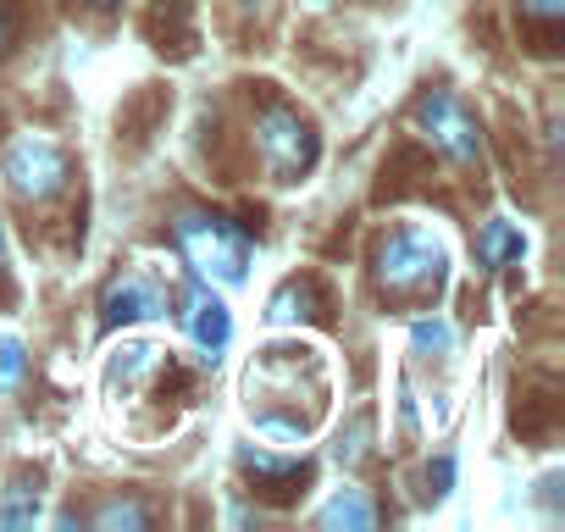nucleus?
Instances as JSON below:
<instances>
[{
	"instance_id": "f257e3e1",
	"label": "nucleus",
	"mask_w": 565,
	"mask_h": 532,
	"mask_svg": "<svg viewBox=\"0 0 565 532\" xmlns=\"http://www.w3.org/2000/svg\"><path fill=\"white\" fill-rule=\"evenodd\" d=\"M172 238H178V255L183 266L211 284V289H238L249 278V233L233 222V216H216V211H183L172 222Z\"/></svg>"
},
{
	"instance_id": "f03ea898",
	"label": "nucleus",
	"mask_w": 565,
	"mask_h": 532,
	"mask_svg": "<svg viewBox=\"0 0 565 532\" xmlns=\"http://www.w3.org/2000/svg\"><path fill=\"white\" fill-rule=\"evenodd\" d=\"M444 266H449V255H444V244L427 227H399V233L383 238L372 273H377V289L383 295L416 300V295H433L444 284Z\"/></svg>"
},
{
	"instance_id": "7ed1b4c3",
	"label": "nucleus",
	"mask_w": 565,
	"mask_h": 532,
	"mask_svg": "<svg viewBox=\"0 0 565 532\" xmlns=\"http://www.w3.org/2000/svg\"><path fill=\"white\" fill-rule=\"evenodd\" d=\"M255 150H260V161H266V172L277 183H300L317 167V128L295 106L271 100L255 117Z\"/></svg>"
},
{
	"instance_id": "20e7f679",
	"label": "nucleus",
	"mask_w": 565,
	"mask_h": 532,
	"mask_svg": "<svg viewBox=\"0 0 565 532\" xmlns=\"http://www.w3.org/2000/svg\"><path fill=\"white\" fill-rule=\"evenodd\" d=\"M0 178L12 183L18 200H51L67 189V150L51 134H18L0 156Z\"/></svg>"
},
{
	"instance_id": "39448f33",
	"label": "nucleus",
	"mask_w": 565,
	"mask_h": 532,
	"mask_svg": "<svg viewBox=\"0 0 565 532\" xmlns=\"http://www.w3.org/2000/svg\"><path fill=\"white\" fill-rule=\"evenodd\" d=\"M416 128H422V139H427L433 150H444L455 167H477V161H482V134H477V117L466 111L460 95H449V89L422 95V100H416Z\"/></svg>"
},
{
	"instance_id": "423d86ee",
	"label": "nucleus",
	"mask_w": 565,
	"mask_h": 532,
	"mask_svg": "<svg viewBox=\"0 0 565 532\" xmlns=\"http://www.w3.org/2000/svg\"><path fill=\"white\" fill-rule=\"evenodd\" d=\"M167 311V284L150 273V266H128V273L100 295V322L122 328V322H150Z\"/></svg>"
},
{
	"instance_id": "0eeeda50",
	"label": "nucleus",
	"mask_w": 565,
	"mask_h": 532,
	"mask_svg": "<svg viewBox=\"0 0 565 532\" xmlns=\"http://www.w3.org/2000/svg\"><path fill=\"white\" fill-rule=\"evenodd\" d=\"M183 333H189V344L200 350L205 366L222 361V350H227V339H233V317H227L222 295H211V284H200V289L183 295Z\"/></svg>"
},
{
	"instance_id": "6e6552de",
	"label": "nucleus",
	"mask_w": 565,
	"mask_h": 532,
	"mask_svg": "<svg viewBox=\"0 0 565 532\" xmlns=\"http://www.w3.org/2000/svg\"><path fill=\"white\" fill-rule=\"evenodd\" d=\"M477 255H482V266H515L521 255H526V233L510 222V216H488L482 222V238H477Z\"/></svg>"
},
{
	"instance_id": "1a4fd4ad",
	"label": "nucleus",
	"mask_w": 565,
	"mask_h": 532,
	"mask_svg": "<svg viewBox=\"0 0 565 532\" xmlns=\"http://www.w3.org/2000/svg\"><path fill=\"white\" fill-rule=\"evenodd\" d=\"M377 521V510H372V499L361 493V488H344V493H333L322 510H317V526H350V532H366Z\"/></svg>"
},
{
	"instance_id": "9d476101",
	"label": "nucleus",
	"mask_w": 565,
	"mask_h": 532,
	"mask_svg": "<svg viewBox=\"0 0 565 532\" xmlns=\"http://www.w3.org/2000/svg\"><path fill=\"white\" fill-rule=\"evenodd\" d=\"M317 311V289L311 284H300V278H289L277 295H271V306H266V317L282 328V322H300V317H311Z\"/></svg>"
},
{
	"instance_id": "9b49d317",
	"label": "nucleus",
	"mask_w": 565,
	"mask_h": 532,
	"mask_svg": "<svg viewBox=\"0 0 565 532\" xmlns=\"http://www.w3.org/2000/svg\"><path fill=\"white\" fill-rule=\"evenodd\" d=\"M411 344H416L422 355H449V350H455V328H449V322H438V317H433V322L422 317V322L411 328Z\"/></svg>"
},
{
	"instance_id": "f8f14e48",
	"label": "nucleus",
	"mask_w": 565,
	"mask_h": 532,
	"mask_svg": "<svg viewBox=\"0 0 565 532\" xmlns=\"http://www.w3.org/2000/svg\"><path fill=\"white\" fill-rule=\"evenodd\" d=\"M23 372H29L23 344H18V339H0V389H18V383H23Z\"/></svg>"
},
{
	"instance_id": "ddd939ff",
	"label": "nucleus",
	"mask_w": 565,
	"mask_h": 532,
	"mask_svg": "<svg viewBox=\"0 0 565 532\" xmlns=\"http://www.w3.org/2000/svg\"><path fill=\"white\" fill-rule=\"evenodd\" d=\"M366 438H372V422H366V416H355V422H350V438H339V449H333V455H339L344 466H361V460H366Z\"/></svg>"
},
{
	"instance_id": "4468645a",
	"label": "nucleus",
	"mask_w": 565,
	"mask_h": 532,
	"mask_svg": "<svg viewBox=\"0 0 565 532\" xmlns=\"http://www.w3.org/2000/svg\"><path fill=\"white\" fill-rule=\"evenodd\" d=\"M40 515V499L34 493H12V499H0V526H29Z\"/></svg>"
},
{
	"instance_id": "2eb2a0df",
	"label": "nucleus",
	"mask_w": 565,
	"mask_h": 532,
	"mask_svg": "<svg viewBox=\"0 0 565 532\" xmlns=\"http://www.w3.org/2000/svg\"><path fill=\"white\" fill-rule=\"evenodd\" d=\"M150 515L139 510V504H106L100 515H95V526H145Z\"/></svg>"
},
{
	"instance_id": "dca6fc26",
	"label": "nucleus",
	"mask_w": 565,
	"mask_h": 532,
	"mask_svg": "<svg viewBox=\"0 0 565 532\" xmlns=\"http://www.w3.org/2000/svg\"><path fill=\"white\" fill-rule=\"evenodd\" d=\"M521 7H526L532 18H559V12H565V0H521Z\"/></svg>"
},
{
	"instance_id": "f3484780",
	"label": "nucleus",
	"mask_w": 565,
	"mask_h": 532,
	"mask_svg": "<svg viewBox=\"0 0 565 532\" xmlns=\"http://www.w3.org/2000/svg\"><path fill=\"white\" fill-rule=\"evenodd\" d=\"M0 40H7V12H0Z\"/></svg>"
},
{
	"instance_id": "a211bd4d",
	"label": "nucleus",
	"mask_w": 565,
	"mask_h": 532,
	"mask_svg": "<svg viewBox=\"0 0 565 532\" xmlns=\"http://www.w3.org/2000/svg\"><path fill=\"white\" fill-rule=\"evenodd\" d=\"M306 7H328V0H306Z\"/></svg>"
},
{
	"instance_id": "6ab92c4d",
	"label": "nucleus",
	"mask_w": 565,
	"mask_h": 532,
	"mask_svg": "<svg viewBox=\"0 0 565 532\" xmlns=\"http://www.w3.org/2000/svg\"><path fill=\"white\" fill-rule=\"evenodd\" d=\"M89 7H111V0H89Z\"/></svg>"
},
{
	"instance_id": "aec40b11",
	"label": "nucleus",
	"mask_w": 565,
	"mask_h": 532,
	"mask_svg": "<svg viewBox=\"0 0 565 532\" xmlns=\"http://www.w3.org/2000/svg\"><path fill=\"white\" fill-rule=\"evenodd\" d=\"M0 255H7V244H0Z\"/></svg>"
}]
</instances>
